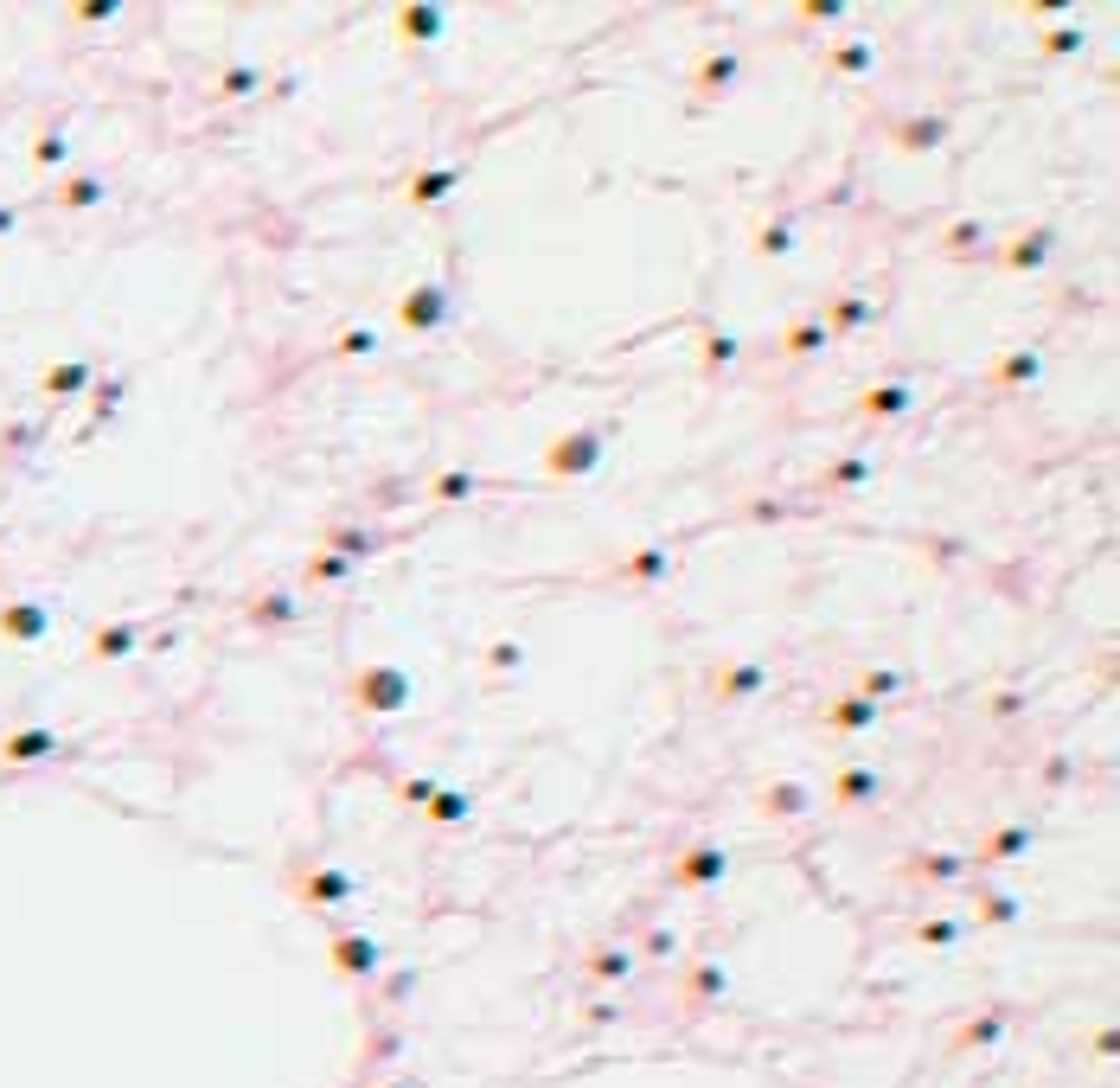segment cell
Returning <instances> with one entry per match:
<instances>
[{
    "label": "cell",
    "instance_id": "obj_34",
    "mask_svg": "<svg viewBox=\"0 0 1120 1088\" xmlns=\"http://www.w3.org/2000/svg\"><path fill=\"white\" fill-rule=\"evenodd\" d=\"M468 813H474V794H461V787H436V794H429V807H423V819H429V827H461Z\"/></svg>",
    "mask_w": 1120,
    "mask_h": 1088
},
{
    "label": "cell",
    "instance_id": "obj_30",
    "mask_svg": "<svg viewBox=\"0 0 1120 1088\" xmlns=\"http://www.w3.org/2000/svg\"><path fill=\"white\" fill-rule=\"evenodd\" d=\"M455 186H461V167H455V161H448V167H423L417 179H410V205H442Z\"/></svg>",
    "mask_w": 1120,
    "mask_h": 1088
},
{
    "label": "cell",
    "instance_id": "obj_58",
    "mask_svg": "<svg viewBox=\"0 0 1120 1088\" xmlns=\"http://www.w3.org/2000/svg\"><path fill=\"white\" fill-rule=\"evenodd\" d=\"M615 1019H621V1011H615L609 999H595V1005H589V1025H615Z\"/></svg>",
    "mask_w": 1120,
    "mask_h": 1088
},
{
    "label": "cell",
    "instance_id": "obj_50",
    "mask_svg": "<svg viewBox=\"0 0 1120 1088\" xmlns=\"http://www.w3.org/2000/svg\"><path fill=\"white\" fill-rule=\"evenodd\" d=\"M397 794H403V807H417V813H423V807H429V794H436V781H429V775H397Z\"/></svg>",
    "mask_w": 1120,
    "mask_h": 1088
},
{
    "label": "cell",
    "instance_id": "obj_18",
    "mask_svg": "<svg viewBox=\"0 0 1120 1088\" xmlns=\"http://www.w3.org/2000/svg\"><path fill=\"white\" fill-rule=\"evenodd\" d=\"M672 564H679L672 545H641L634 557H621V583H627V589H653V583L672 577Z\"/></svg>",
    "mask_w": 1120,
    "mask_h": 1088
},
{
    "label": "cell",
    "instance_id": "obj_29",
    "mask_svg": "<svg viewBox=\"0 0 1120 1088\" xmlns=\"http://www.w3.org/2000/svg\"><path fill=\"white\" fill-rule=\"evenodd\" d=\"M827 71H833V78H871V71H877V46L871 39H845V46L827 52Z\"/></svg>",
    "mask_w": 1120,
    "mask_h": 1088
},
{
    "label": "cell",
    "instance_id": "obj_31",
    "mask_svg": "<svg viewBox=\"0 0 1120 1088\" xmlns=\"http://www.w3.org/2000/svg\"><path fill=\"white\" fill-rule=\"evenodd\" d=\"M736 353H743V340H736V333L704 327V340H698V365H704V379H718V371H730V365H736Z\"/></svg>",
    "mask_w": 1120,
    "mask_h": 1088
},
{
    "label": "cell",
    "instance_id": "obj_16",
    "mask_svg": "<svg viewBox=\"0 0 1120 1088\" xmlns=\"http://www.w3.org/2000/svg\"><path fill=\"white\" fill-rule=\"evenodd\" d=\"M948 141V116H903V122H890V147H903V155H935V147Z\"/></svg>",
    "mask_w": 1120,
    "mask_h": 1088
},
{
    "label": "cell",
    "instance_id": "obj_59",
    "mask_svg": "<svg viewBox=\"0 0 1120 1088\" xmlns=\"http://www.w3.org/2000/svg\"><path fill=\"white\" fill-rule=\"evenodd\" d=\"M13 224H20V212H13V205H0V238H7Z\"/></svg>",
    "mask_w": 1120,
    "mask_h": 1088
},
{
    "label": "cell",
    "instance_id": "obj_36",
    "mask_svg": "<svg viewBox=\"0 0 1120 1088\" xmlns=\"http://www.w3.org/2000/svg\"><path fill=\"white\" fill-rule=\"evenodd\" d=\"M967 884H974V903H980V922H986V928H1012V922H1018V896L986 890L980 877H967Z\"/></svg>",
    "mask_w": 1120,
    "mask_h": 1088
},
{
    "label": "cell",
    "instance_id": "obj_12",
    "mask_svg": "<svg viewBox=\"0 0 1120 1088\" xmlns=\"http://www.w3.org/2000/svg\"><path fill=\"white\" fill-rule=\"evenodd\" d=\"M1051 250H1057V224H1037V231H1018L1012 244H992V256L1005 262V270H1018V276L1043 270V262H1051Z\"/></svg>",
    "mask_w": 1120,
    "mask_h": 1088
},
{
    "label": "cell",
    "instance_id": "obj_7",
    "mask_svg": "<svg viewBox=\"0 0 1120 1088\" xmlns=\"http://www.w3.org/2000/svg\"><path fill=\"white\" fill-rule=\"evenodd\" d=\"M1031 845H1037V819H1012V827H999L974 858H967V871L986 877V871H999V865H1012V858H1025Z\"/></svg>",
    "mask_w": 1120,
    "mask_h": 1088
},
{
    "label": "cell",
    "instance_id": "obj_23",
    "mask_svg": "<svg viewBox=\"0 0 1120 1088\" xmlns=\"http://www.w3.org/2000/svg\"><path fill=\"white\" fill-rule=\"evenodd\" d=\"M1043 379V353L1037 346H1018V353H1005L992 371H986V385L992 391H1018V385H1037Z\"/></svg>",
    "mask_w": 1120,
    "mask_h": 1088
},
{
    "label": "cell",
    "instance_id": "obj_24",
    "mask_svg": "<svg viewBox=\"0 0 1120 1088\" xmlns=\"http://www.w3.org/2000/svg\"><path fill=\"white\" fill-rule=\"evenodd\" d=\"M877 718H884V710L871 698H858V692L827 704V730H839V736H865V730H877Z\"/></svg>",
    "mask_w": 1120,
    "mask_h": 1088
},
{
    "label": "cell",
    "instance_id": "obj_4",
    "mask_svg": "<svg viewBox=\"0 0 1120 1088\" xmlns=\"http://www.w3.org/2000/svg\"><path fill=\"white\" fill-rule=\"evenodd\" d=\"M397 545V532H385V525H353V519H333L320 532V551L346 557V564H371V557H385Z\"/></svg>",
    "mask_w": 1120,
    "mask_h": 1088
},
{
    "label": "cell",
    "instance_id": "obj_9",
    "mask_svg": "<svg viewBox=\"0 0 1120 1088\" xmlns=\"http://www.w3.org/2000/svg\"><path fill=\"white\" fill-rule=\"evenodd\" d=\"M736 78H743V52H736V46H711V52L698 58V71H692V96H698V103H718Z\"/></svg>",
    "mask_w": 1120,
    "mask_h": 1088
},
{
    "label": "cell",
    "instance_id": "obj_43",
    "mask_svg": "<svg viewBox=\"0 0 1120 1088\" xmlns=\"http://www.w3.org/2000/svg\"><path fill=\"white\" fill-rule=\"evenodd\" d=\"M250 90H263V71H256V64H231V71L218 78V96H224V103H237V96H250Z\"/></svg>",
    "mask_w": 1120,
    "mask_h": 1088
},
{
    "label": "cell",
    "instance_id": "obj_55",
    "mask_svg": "<svg viewBox=\"0 0 1120 1088\" xmlns=\"http://www.w3.org/2000/svg\"><path fill=\"white\" fill-rule=\"evenodd\" d=\"M1069 775H1075L1069 756H1051V762H1043V787H1069Z\"/></svg>",
    "mask_w": 1120,
    "mask_h": 1088
},
{
    "label": "cell",
    "instance_id": "obj_48",
    "mask_svg": "<svg viewBox=\"0 0 1120 1088\" xmlns=\"http://www.w3.org/2000/svg\"><path fill=\"white\" fill-rule=\"evenodd\" d=\"M1037 46H1043V58H1075V52H1082V32H1075V26H1057V32H1043Z\"/></svg>",
    "mask_w": 1120,
    "mask_h": 1088
},
{
    "label": "cell",
    "instance_id": "obj_53",
    "mask_svg": "<svg viewBox=\"0 0 1120 1088\" xmlns=\"http://www.w3.org/2000/svg\"><path fill=\"white\" fill-rule=\"evenodd\" d=\"M71 13L96 26V20H116V13H122V0H78V7H71Z\"/></svg>",
    "mask_w": 1120,
    "mask_h": 1088
},
{
    "label": "cell",
    "instance_id": "obj_21",
    "mask_svg": "<svg viewBox=\"0 0 1120 1088\" xmlns=\"http://www.w3.org/2000/svg\"><path fill=\"white\" fill-rule=\"evenodd\" d=\"M877 794H884V775H877V769H865V762H851V769H839V775H833V807H839V813L865 807V801H877Z\"/></svg>",
    "mask_w": 1120,
    "mask_h": 1088
},
{
    "label": "cell",
    "instance_id": "obj_46",
    "mask_svg": "<svg viewBox=\"0 0 1120 1088\" xmlns=\"http://www.w3.org/2000/svg\"><path fill=\"white\" fill-rule=\"evenodd\" d=\"M64 155H71V141L58 129H46L39 141H32V167H64Z\"/></svg>",
    "mask_w": 1120,
    "mask_h": 1088
},
{
    "label": "cell",
    "instance_id": "obj_39",
    "mask_svg": "<svg viewBox=\"0 0 1120 1088\" xmlns=\"http://www.w3.org/2000/svg\"><path fill=\"white\" fill-rule=\"evenodd\" d=\"M781 353H788V359H813V353H827V327H819V314H807V320H794L788 333H781Z\"/></svg>",
    "mask_w": 1120,
    "mask_h": 1088
},
{
    "label": "cell",
    "instance_id": "obj_20",
    "mask_svg": "<svg viewBox=\"0 0 1120 1088\" xmlns=\"http://www.w3.org/2000/svg\"><path fill=\"white\" fill-rule=\"evenodd\" d=\"M948 262H980V256H992V231L980 218H960V224H948L942 231V244H935Z\"/></svg>",
    "mask_w": 1120,
    "mask_h": 1088
},
{
    "label": "cell",
    "instance_id": "obj_17",
    "mask_svg": "<svg viewBox=\"0 0 1120 1088\" xmlns=\"http://www.w3.org/2000/svg\"><path fill=\"white\" fill-rule=\"evenodd\" d=\"M0 634L20 641V647H39L52 634V609L46 603H7V609H0Z\"/></svg>",
    "mask_w": 1120,
    "mask_h": 1088
},
{
    "label": "cell",
    "instance_id": "obj_35",
    "mask_svg": "<svg viewBox=\"0 0 1120 1088\" xmlns=\"http://www.w3.org/2000/svg\"><path fill=\"white\" fill-rule=\"evenodd\" d=\"M135 641H141V627H135V621L96 627V634H90V660H129V653H135Z\"/></svg>",
    "mask_w": 1120,
    "mask_h": 1088
},
{
    "label": "cell",
    "instance_id": "obj_54",
    "mask_svg": "<svg viewBox=\"0 0 1120 1088\" xmlns=\"http://www.w3.org/2000/svg\"><path fill=\"white\" fill-rule=\"evenodd\" d=\"M672 948H679V934H672V928H647V960H666Z\"/></svg>",
    "mask_w": 1120,
    "mask_h": 1088
},
{
    "label": "cell",
    "instance_id": "obj_60",
    "mask_svg": "<svg viewBox=\"0 0 1120 1088\" xmlns=\"http://www.w3.org/2000/svg\"><path fill=\"white\" fill-rule=\"evenodd\" d=\"M385 1088H423V1082H417V1076H403V1082H385Z\"/></svg>",
    "mask_w": 1120,
    "mask_h": 1088
},
{
    "label": "cell",
    "instance_id": "obj_3",
    "mask_svg": "<svg viewBox=\"0 0 1120 1088\" xmlns=\"http://www.w3.org/2000/svg\"><path fill=\"white\" fill-rule=\"evenodd\" d=\"M295 896H302L308 910H340V903H353V896L365 890L353 871H340V865H302V858H295Z\"/></svg>",
    "mask_w": 1120,
    "mask_h": 1088
},
{
    "label": "cell",
    "instance_id": "obj_41",
    "mask_svg": "<svg viewBox=\"0 0 1120 1088\" xmlns=\"http://www.w3.org/2000/svg\"><path fill=\"white\" fill-rule=\"evenodd\" d=\"M999 1037H1005V1011H980L974 1025H960L954 1050H980V1043H999Z\"/></svg>",
    "mask_w": 1120,
    "mask_h": 1088
},
{
    "label": "cell",
    "instance_id": "obj_32",
    "mask_svg": "<svg viewBox=\"0 0 1120 1088\" xmlns=\"http://www.w3.org/2000/svg\"><path fill=\"white\" fill-rule=\"evenodd\" d=\"M109 199V179L103 173H71L64 186H58V205L64 212H90V205H103Z\"/></svg>",
    "mask_w": 1120,
    "mask_h": 1088
},
{
    "label": "cell",
    "instance_id": "obj_19",
    "mask_svg": "<svg viewBox=\"0 0 1120 1088\" xmlns=\"http://www.w3.org/2000/svg\"><path fill=\"white\" fill-rule=\"evenodd\" d=\"M730 993V973L718 967V960H692L685 973H679V999L692 1005V1011H704L711 999H724Z\"/></svg>",
    "mask_w": 1120,
    "mask_h": 1088
},
{
    "label": "cell",
    "instance_id": "obj_22",
    "mask_svg": "<svg viewBox=\"0 0 1120 1088\" xmlns=\"http://www.w3.org/2000/svg\"><path fill=\"white\" fill-rule=\"evenodd\" d=\"M96 385V359H64V365H52L46 379H39V391L52 397V403H71V397H84Z\"/></svg>",
    "mask_w": 1120,
    "mask_h": 1088
},
{
    "label": "cell",
    "instance_id": "obj_28",
    "mask_svg": "<svg viewBox=\"0 0 1120 1088\" xmlns=\"http://www.w3.org/2000/svg\"><path fill=\"white\" fill-rule=\"evenodd\" d=\"M391 20H397V32H403L410 46H429V39H442V26H448V7H397Z\"/></svg>",
    "mask_w": 1120,
    "mask_h": 1088
},
{
    "label": "cell",
    "instance_id": "obj_25",
    "mask_svg": "<svg viewBox=\"0 0 1120 1088\" xmlns=\"http://www.w3.org/2000/svg\"><path fill=\"white\" fill-rule=\"evenodd\" d=\"M762 813H768V819H801V813H813V787H807V781H768V787H762Z\"/></svg>",
    "mask_w": 1120,
    "mask_h": 1088
},
{
    "label": "cell",
    "instance_id": "obj_51",
    "mask_svg": "<svg viewBox=\"0 0 1120 1088\" xmlns=\"http://www.w3.org/2000/svg\"><path fill=\"white\" fill-rule=\"evenodd\" d=\"M986 710H992L999 724H1012L1018 710H1025V692H1018V686H1005V692H992V698H986Z\"/></svg>",
    "mask_w": 1120,
    "mask_h": 1088
},
{
    "label": "cell",
    "instance_id": "obj_47",
    "mask_svg": "<svg viewBox=\"0 0 1120 1088\" xmlns=\"http://www.w3.org/2000/svg\"><path fill=\"white\" fill-rule=\"evenodd\" d=\"M122 397H129V379H103V385H96V397H90L96 423H109V417H116V403H122Z\"/></svg>",
    "mask_w": 1120,
    "mask_h": 1088
},
{
    "label": "cell",
    "instance_id": "obj_45",
    "mask_svg": "<svg viewBox=\"0 0 1120 1088\" xmlns=\"http://www.w3.org/2000/svg\"><path fill=\"white\" fill-rule=\"evenodd\" d=\"M371 353H379V333L371 327H346L340 340H333V359H371Z\"/></svg>",
    "mask_w": 1120,
    "mask_h": 1088
},
{
    "label": "cell",
    "instance_id": "obj_11",
    "mask_svg": "<svg viewBox=\"0 0 1120 1088\" xmlns=\"http://www.w3.org/2000/svg\"><path fill=\"white\" fill-rule=\"evenodd\" d=\"M896 877H909V884H967L974 871H967L960 852H903L896 858Z\"/></svg>",
    "mask_w": 1120,
    "mask_h": 1088
},
{
    "label": "cell",
    "instance_id": "obj_38",
    "mask_svg": "<svg viewBox=\"0 0 1120 1088\" xmlns=\"http://www.w3.org/2000/svg\"><path fill=\"white\" fill-rule=\"evenodd\" d=\"M353 570H359V564H346V557H333V551H314L308 564H302V583H308V589H340V583H346Z\"/></svg>",
    "mask_w": 1120,
    "mask_h": 1088
},
{
    "label": "cell",
    "instance_id": "obj_27",
    "mask_svg": "<svg viewBox=\"0 0 1120 1088\" xmlns=\"http://www.w3.org/2000/svg\"><path fill=\"white\" fill-rule=\"evenodd\" d=\"M877 474V455H839L827 474H819V494H851V486H865Z\"/></svg>",
    "mask_w": 1120,
    "mask_h": 1088
},
{
    "label": "cell",
    "instance_id": "obj_15",
    "mask_svg": "<svg viewBox=\"0 0 1120 1088\" xmlns=\"http://www.w3.org/2000/svg\"><path fill=\"white\" fill-rule=\"evenodd\" d=\"M762 686H768V666H762V660H730V666L711 672V698H718V704H743V698H756Z\"/></svg>",
    "mask_w": 1120,
    "mask_h": 1088
},
{
    "label": "cell",
    "instance_id": "obj_8",
    "mask_svg": "<svg viewBox=\"0 0 1120 1088\" xmlns=\"http://www.w3.org/2000/svg\"><path fill=\"white\" fill-rule=\"evenodd\" d=\"M333 967H340V980H379V967H385V948L371 942V934H359V928H340L333 934Z\"/></svg>",
    "mask_w": 1120,
    "mask_h": 1088
},
{
    "label": "cell",
    "instance_id": "obj_2",
    "mask_svg": "<svg viewBox=\"0 0 1120 1088\" xmlns=\"http://www.w3.org/2000/svg\"><path fill=\"white\" fill-rule=\"evenodd\" d=\"M609 436H615V417L609 423H589V429H564V436H551L544 442V474L551 480H583V474H595L603 468V455H609Z\"/></svg>",
    "mask_w": 1120,
    "mask_h": 1088
},
{
    "label": "cell",
    "instance_id": "obj_40",
    "mask_svg": "<svg viewBox=\"0 0 1120 1088\" xmlns=\"http://www.w3.org/2000/svg\"><path fill=\"white\" fill-rule=\"evenodd\" d=\"M960 934H967L960 916H922V922H916V942H922V948H954Z\"/></svg>",
    "mask_w": 1120,
    "mask_h": 1088
},
{
    "label": "cell",
    "instance_id": "obj_33",
    "mask_svg": "<svg viewBox=\"0 0 1120 1088\" xmlns=\"http://www.w3.org/2000/svg\"><path fill=\"white\" fill-rule=\"evenodd\" d=\"M474 494H487V480H480L474 468H448V474L429 486V500H436V506H461V500H474Z\"/></svg>",
    "mask_w": 1120,
    "mask_h": 1088
},
{
    "label": "cell",
    "instance_id": "obj_37",
    "mask_svg": "<svg viewBox=\"0 0 1120 1088\" xmlns=\"http://www.w3.org/2000/svg\"><path fill=\"white\" fill-rule=\"evenodd\" d=\"M583 967H589V980H595V986H621V980H627V973H634V954L609 942V948H595V954H589Z\"/></svg>",
    "mask_w": 1120,
    "mask_h": 1088
},
{
    "label": "cell",
    "instance_id": "obj_1",
    "mask_svg": "<svg viewBox=\"0 0 1120 1088\" xmlns=\"http://www.w3.org/2000/svg\"><path fill=\"white\" fill-rule=\"evenodd\" d=\"M346 698H353V710H365V718H391V710H410L417 679H410L397 660H365V666L353 672Z\"/></svg>",
    "mask_w": 1120,
    "mask_h": 1088
},
{
    "label": "cell",
    "instance_id": "obj_57",
    "mask_svg": "<svg viewBox=\"0 0 1120 1088\" xmlns=\"http://www.w3.org/2000/svg\"><path fill=\"white\" fill-rule=\"evenodd\" d=\"M410 986H417V973H397V980H391V986H385V999H391V1005H397V999H410Z\"/></svg>",
    "mask_w": 1120,
    "mask_h": 1088
},
{
    "label": "cell",
    "instance_id": "obj_14",
    "mask_svg": "<svg viewBox=\"0 0 1120 1088\" xmlns=\"http://www.w3.org/2000/svg\"><path fill=\"white\" fill-rule=\"evenodd\" d=\"M909 410H916V391H909V385H871V391H858L851 417H858V423H903Z\"/></svg>",
    "mask_w": 1120,
    "mask_h": 1088
},
{
    "label": "cell",
    "instance_id": "obj_6",
    "mask_svg": "<svg viewBox=\"0 0 1120 1088\" xmlns=\"http://www.w3.org/2000/svg\"><path fill=\"white\" fill-rule=\"evenodd\" d=\"M302 621H308V609H302V595H288V589H256L244 603V627H256V634H288Z\"/></svg>",
    "mask_w": 1120,
    "mask_h": 1088
},
{
    "label": "cell",
    "instance_id": "obj_44",
    "mask_svg": "<svg viewBox=\"0 0 1120 1088\" xmlns=\"http://www.w3.org/2000/svg\"><path fill=\"white\" fill-rule=\"evenodd\" d=\"M896 692H903V672H890V666H871L865 679H858V698H871V704H884Z\"/></svg>",
    "mask_w": 1120,
    "mask_h": 1088
},
{
    "label": "cell",
    "instance_id": "obj_56",
    "mask_svg": "<svg viewBox=\"0 0 1120 1088\" xmlns=\"http://www.w3.org/2000/svg\"><path fill=\"white\" fill-rule=\"evenodd\" d=\"M750 519H762V525H768V519H788V500H750Z\"/></svg>",
    "mask_w": 1120,
    "mask_h": 1088
},
{
    "label": "cell",
    "instance_id": "obj_26",
    "mask_svg": "<svg viewBox=\"0 0 1120 1088\" xmlns=\"http://www.w3.org/2000/svg\"><path fill=\"white\" fill-rule=\"evenodd\" d=\"M58 749H64V743H58L46 724H26V730H13L7 743H0V756H7V762H46V756H58Z\"/></svg>",
    "mask_w": 1120,
    "mask_h": 1088
},
{
    "label": "cell",
    "instance_id": "obj_13",
    "mask_svg": "<svg viewBox=\"0 0 1120 1088\" xmlns=\"http://www.w3.org/2000/svg\"><path fill=\"white\" fill-rule=\"evenodd\" d=\"M884 314V302H871V295H833L827 308H819V327H827V340H845V333H858V327H871Z\"/></svg>",
    "mask_w": 1120,
    "mask_h": 1088
},
{
    "label": "cell",
    "instance_id": "obj_52",
    "mask_svg": "<svg viewBox=\"0 0 1120 1088\" xmlns=\"http://www.w3.org/2000/svg\"><path fill=\"white\" fill-rule=\"evenodd\" d=\"M801 20L833 26V20H845V0H801Z\"/></svg>",
    "mask_w": 1120,
    "mask_h": 1088
},
{
    "label": "cell",
    "instance_id": "obj_42",
    "mask_svg": "<svg viewBox=\"0 0 1120 1088\" xmlns=\"http://www.w3.org/2000/svg\"><path fill=\"white\" fill-rule=\"evenodd\" d=\"M756 256H794V218H768L756 231Z\"/></svg>",
    "mask_w": 1120,
    "mask_h": 1088
},
{
    "label": "cell",
    "instance_id": "obj_49",
    "mask_svg": "<svg viewBox=\"0 0 1120 1088\" xmlns=\"http://www.w3.org/2000/svg\"><path fill=\"white\" fill-rule=\"evenodd\" d=\"M519 666H526V647H519V641H494V647H487V672H500V679H506V672H519Z\"/></svg>",
    "mask_w": 1120,
    "mask_h": 1088
},
{
    "label": "cell",
    "instance_id": "obj_5",
    "mask_svg": "<svg viewBox=\"0 0 1120 1088\" xmlns=\"http://www.w3.org/2000/svg\"><path fill=\"white\" fill-rule=\"evenodd\" d=\"M724 871H730V852L704 839V845H685L679 858H672V877H666V884H672V890H711V884H724Z\"/></svg>",
    "mask_w": 1120,
    "mask_h": 1088
},
{
    "label": "cell",
    "instance_id": "obj_10",
    "mask_svg": "<svg viewBox=\"0 0 1120 1088\" xmlns=\"http://www.w3.org/2000/svg\"><path fill=\"white\" fill-rule=\"evenodd\" d=\"M448 314H455V302H448V282H423V288H410L403 302H397V320H403L410 333H436Z\"/></svg>",
    "mask_w": 1120,
    "mask_h": 1088
}]
</instances>
